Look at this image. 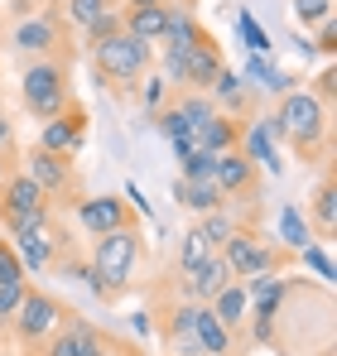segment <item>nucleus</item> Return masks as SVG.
Returning a JSON list of instances; mask_svg holds the SVG:
<instances>
[{"mask_svg":"<svg viewBox=\"0 0 337 356\" xmlns=\"http://www.w3.org/2000/svg\"><path fill=\"white\" fill-rule=\"evenodd\" d=\"M24 174L34 178L39 188H44V197H49V202H54V197H72V202H82V183H77V169H72V159H63V154L34 149V154H29V164H24Z\"/></svg>","mask_w":337,"mask_h":356,"instance_id":"nucleus-10","label":"nucleus"},{"mask_svg":"<svg viewBox=\"0 0 337 356\" xmlns=\"http://www.w3.org/2000/svg\"><path fill=\"white\" fill-rule=\"evenodd\" d=\"M0 227H5L10 236H15V232H39V227H49V197H44V188L24 174V169H15V174L0 183Z\"/></svg>","mask_w":337,"mask_h":356,"instance_id":"nucleus-3","label":"nucleus"},{"mask_svg":"<svg viewBox=\"0 0 337 356\" xmlns=\"http://www.w3.org/2000/svg\"><path fill=\"white\" fill-rule=\"evenodd\" d=\"M241 130H246V125H241L236 116H222V111H217L207 125H198V130H193V145H198L203 154H212V159H217V154L241 149Z\"/></svg>","mask_w":337,"mask_h":356,"instance_id":"nucleus-16","label":"nucleus"},{"mask_svg":"<svg viewBox=\"0 0 337 356\" xmlns=\"http://www.w3.org/2000/svg\"><path fill=\"white\" fill-rule=\"evenodd\" d=\"M198 232H203V236H207L212 245H217V250H222V241L231 236V232H236V222L226 217V207H222V212H207V217L198 222Z\"/></svg>","mask_w":337,"mask_h":356,"instance_id":"nucleus-28","label":"nucleus"},{"mask_svg":"<svg viewBox=\"0 0 337 356\" xmlns=\"http://www.w3.org/2000/svg\"><path fill=\"white\" fill-rule=\"evenodd\" d=\"M289 10H294V19H299L304 29H318V24L333 15V0H289Z\"/></svg>","mask_w":337,"mask_h":356,"instance_id":"nucleus-26","label":"nucleus"},{"mask_svg":"<svg viewBox=\"0 0 337 356\" xmlns=\"http://www.w3.org/2000/svg\"><path fill=\"white\" fill-rule=\"evenodd\" d=\"M275 140H289L294 154L313 159L328 140V106L304 87V92H284L280 111H275Z\"/></svg>","mask_w":337,"mask_h":356,"instance_id":"nucleus-1","label":"nucleus"},{"mask_svg":"<svg viewBox=\"0 0 337 356\" xmlns=\"http://www.w3.org/2000/svg\"><path fill=\"white\" fill-rule=\"evenodd\" d=\"M15 169H19V164H15V149H0V183L15 174Z\"/></svg>","mask_w":337,"mask_h":356,"instance_id":"nucleus-38","label":"nucleus"},{"mask_svg":"<svg viewBox=\"0 0 337 356\" xmlns=\"http://www.w3.org/2000/svg\"><path fill=\"white\" fill-rule=\"evenodd\" d=\"M222 260H226V270H231L236 280L275 275V265H280L275 245H265V236H256V232H246V227H236V232L222 241Z\"/></svg>","mask_w":337,"mask_h":356,"instance_id":"nucleus-7","label":"nucleus"},{"mask_svg":"<svg viewBox=\"0 0 337 356\" xmlns=\"http://www.w3.org/2000/svg\"><path fill=\"white\" fill-rule=\"evenodd\" d=\"M24 106H29V116L34 120H54L68 102H72V92H68V63L63 58H34L24 63Z\"/></svg>","mask_w":337,"mask_h":356,"instance_id":"nucleus-4","label":"nucleus"},{"mask_svg":"<svg viewBox=\"0 0 337 356\" xmlns=\"http://www.w3.org/2000/svg\"><path fill=\"white\" fill-rule=\"evenodd\" d=\"M241 34H246V44H251V54L260 58V54H270V34L251 19V15H241Z\"/></svg>","mask_w":337,"mask_h":356,"instance_id":"nucleus-31","label":"nucleus"},{"mask_svg":"<svg viewBox=\"0 0 337 356\" xmlns=\"http://www.w3.org/2000/svg\"><path fill=\"white\" fill-rule=\"evenodd\" d=\"M207 308L217 313V323H222L226 332H236V327H241V318H246V284H241V280H231L222 294H212Z\"/></svg>","mask_w":337,"mask_h":356,"instance_id":"nucleus-22","label":"nucleus"},{"mask_svg":"<svg viewBox=\"0 0 337 356\" xmlns=\"http://www.w3.org/2000/svg\"><path fill=\"white\" fill-rule=\"evenodd\" d=\"M207 255H217V245H212V241L203 236L198 227H193V232H183V241H178V265H183V270H198Z\"/></svg>","mask_w":337,"mask_h":356,"instance_id":"nucleus-25","label":"nucleus"},{"mask_svg":"<svg viewBox=\"0 0 337 356\" xmlns=\"http://www.w3.org/2000/svg\"><path fill=\"white\" fill-rule=\"evenodd\" d=\"M116 29H120V15H116V10H107V15H102L97 24H87L82 34H87V44H97V39H107V34H116Z\"/></svg>","mask_w":337,"mask_h":356,"instance_id":"nucleus-34","label":"nucleus"},{"mask_svg":"<svg viewBox=\"0 0 337 356\" xmlns=\"http://www.w3.org/2000/svg\"><path fill=\"white\" fill-rule=\"evenodd\" d=\"M193 318H198V303H178V308L168 313V347H173L178 356H203Z\"/></svg>","mask_w":337,"mask_h":356,"instance_id":"nucleus-20","label":"nucleus"},{"mask_svg":"<svg viewBox=\"0 0 337 356\" xmlns=\"http://www.w3.org/2000/svg\"><path fill=\"white\" fill-rule=\"evenodd\" d=\"M15 5H19V15H34V10H29V5H34V0H15Z\"/></svg>","mask_w":337,"mask_h":356,"instance_id":"nucleus-42","label":"nucleus"},{"mask_svg":"<svg viewBox=\"0 0 337 356\" xmlns=\"http://www.w3.org/2000/svg\"><path fill=\"white\" fill-rule=\"evenodd\" d=\"M82 140H87V111H82L77 102H68V106H63L54 120H44V130H39V149L63 154V159H77Z\"/></svg>","mask_w":337,"mask_h":356,"instance_id":"nucleus-12","label":"nucleus"},{"mask_svg":"<svg viewBox=\"0 0 337 356\" xmlns=\"http://www.w3.org/2000/svg\"><path fill=\"white\" fill-rule=\"evenodd\" d=\"M10 250L19 255L24 275H29V270L39 275V270H49V265H54V241H49V227H39V232H15Z\"/></svg>","mask_w":337,"mask_h":356,"instance_id":"nucleus-19","label":"nucleus"},{"mask_svg":"<svg viewBox=\"0 0 337 356\" xmlns=\"http://www.w3.org/2000/svg\"><path fill=\"white\" fill-rule=\"evenodd\" d=\"M5 245H10V241H5V236H0V250H5Z\"/></svg>","mask_w":337,"mask_h":356,"instance_id":"nucleus-43","label":"nucleus"},{"mask_svg":"<svg viewBox=\"0 0 337 356\" xmlns=\"http://www.w3.org/2000/svg\"><path fill=\"white\" fill-rule=\"evenodd\" d=\"M173 111L183 116L188 130H198V125H207V120L217 116V106H212V97H207V92H183V97L173 102Z\"/></svg>","mask_w":337,"mask_h":356,"instance_id":"nucleus-24","label":"nucleus"},{"mask_svg":"<svg viewBox=\"0 0 337 356\" xmlns=\"http://www.w3.org/2000/svg\"><path fill=\"white\" fill-rule=\"evenodd\" d=\"M164 97H168V82L164 77H150V82H140V106L155 116V111H164Z\"/></svg>","mask_w":337,"mask_h":356,"instance_id":"nucleus-29","label":"nucleus"},{"mask_svg":"<svg viewBox=\"0 0 337 356\" xmlns=\"http://www.w3.org/2000/svg\"><path fill=\"white\" fill-rule=\"evenodd\" d=\"M19 280H29V275H24L19 255H15V250L5 245V250H0V284H19Z\"/></svg>","mask_w":337,"mask_h":356,"instance_id":"nucleus-33","label":"nucleus"},{"mask_svg":"<svg viewBox=\"0 0 337 356\" xmlns=\"http://www.w3.org/2000/svg\"><path fill=\"white\" fill-rule=\"evenodd\" d=\"M77 227L87 236H111V232H125V227H140V217L116 193H102V197H82L77 202Z\"/></svg>","mask_w":337,"mask_h":356,"instance_id":"nucleus-11","label":"nucleus"},{"mask_svg":"<svg viewBox=\"0 0 337 356\" xmlns=\"http://www.w3.org/2000/svg\"><path fill=\"white\" fill-rule=\"evenodd\" d=\"M173 197H178L188 212H198V217H207V212H222V207H226L222 188H217L212 178H178V183H173Z\"/></svg>","mask_w":337,"mask_h":356,"instance_id":"nucleus-18","label":"nucleus"},{"mask_svg":"<svg viewBox=\"0 0 337 356\" xmlns=\"http://www.w3.org/2000/svg\"><path fill=\"white\" fill-rule=\"evenodd\" d=\"M280 227H284V236H289V245H304V227H299V212L294 207H284Z\"/></svg>","mask_w":337,"mask_h":356,"instance_id":"nucleus-35","label":"nucleus"},{"mask_svg":"<svg viewBox=\"0 0 337 356\" xmlns=\"http://www.w3.org/2000/svg\"><path fill=\"white\" fill-rule=\"evenodd\" d=\"M102 356H135V352H130V347H116V342H107V347H102Z\"/></svg>","mask_w":337,"mask_h":356,"instance_id":"nucleus-41","label":"nucleus"},{"mask_svg":"<svg viewBox=\"0 0 337 356\" xmlns=\"http://www.w3.org/2000/svg\"><path fill=\"white\" fill-rule=\"evenodd\" d=\"M63 323H68L63 303H58L54 294H44V289H34V284L24 289L19 308H15V318H10V327H15V337H19L24 347H44Z\"/></svg>","mask_w":337,"mask_h":356,"instance_id":"nucleus-6","label":"nucleus"},{"mask_svg":"<svg viewBox=\"0 0 337 356\" xmlns=\"http://www.w3.org/2000/svg\"><path fill=\"white\" fill-rule=\"evenodd\" d=\"M107 10H111V0H68V19H72L77 29L97 24V19H102Z\"/></svg>","mask_w":337,"mask_h":356,"instance_id":"nucleus-27","label":"nucleus"},{"mask_svg":"<svg viewBox=\"0 0 337 356\" xmlns=\"http://www.w3.org/2000/svg\"><path fill=\"white\" fill-rule=\"evenodd\" d=\"M173 58L183 63V87L188 92H207L212 82H217V72H222V44H217V34H207L203 24H198V34H193V44L183 49V54H173Z\"/></svg>","mask_w":337,"mask_h":356,"instance_id":"nucleus-8","label":"nucleus"},{"mask_svg":"<svg viewBox=\"0 0 337 356\" xmlns=\"http://www.w3.org/2000/svg\"><path fill=\"white\" fill-rule=\"evenodd\" d=\"M120 29H125L135 44H145V49L164 44V34H168V5H155V10H125V15H120Z\"/></svg>","mask_w":337,"mask_h":356,"instance_id":"nucleus-17","label":"nucleus"},{"mask_svg":"<svg viewBox=\"0 0 337 356\" xmlns=\"http://www.w3.org/2000/svg\"><path fill=\"white\" fill-rule=\"evenodd\" d=\"M10 44H15V54H24V58H58L63 54V19L58 15H24L19 24H15V34H10Z\"/></svg>","mask_w":337,"mask_h":356,"instance_id":"nucleus-9","label":"nucleus"},{"mask_svg":"<svg viewBox=\"0 0 337 356\" xmlns=\"http://www.w3.org/2000/svg\"><path fill=\"white\" fill-rule=\"evenodd\" d=\"M140 260V227H125V232H111V236H97V250H92V265L82 270L92 294L97 298H116L125 289L130 270Z\"/></svg>","mask_w":337,"mask_h":356,"instance_id":"nucleus-2","label":"nucleus"},{"mask_svg":"<svg viewBox=\"0 0 337 356\" xmlns=\"http://www.w3.org/2000/svg\"><path fill=\"white\" fill-rule=\"evenodd\" d=\"M318 44H323V54H333V49H337V19H333V15L318 24Z\"/></svg>","mask_w":337,"mask_h":356,"instance_id":"nucleus-36","label":"nucleus"},{"mask_svg":"<svg viewBox=\"0 0 337 356\" xmlns=\"http://www.w3.org/2000/svg\"><path fill=\"white\" fill-rule=\"evenodd\" d=\"M183 280H188V303H212V294H222L236 275L226 270L222 250H217V255H207L198 270H183Z\"/></svg>","mask_w":337,"mask_h":356,"instance_id":"nucleus-15","label":"nucleus"},{"mask_svg":"<svg viewBox=\"0 0 337 356\" xmlns=\"http://www.w3.org/2000/svg\"><path fill=\"white\" fill-rule=\"evenodd\" d=\"M107 337L92 327V323H82V318H72V323H63L54 337L44 342V356H92L102 347Z\"/></svg>","mask_w":337,"mask_h":356,"instance_id":"nucleus-14","label":"nucleus"},{"mask_svg":"<svg viewBox=\"0 0 337 356\" xmlns=\"http://www.w3.org/2000/svg\"><path fill=\"white\" fill-rule=\"evenodd\" d=\"M304 260H308V265H318L323 275H333V265H328V255H318V250H304Z\"/></svg>","mask_w":337,"mask_h":356,"instance_id":"nucleus-39","label":"nucleus"},{"mask_svg":"<svg viewBox=\"0 0 337 356\" xmlns=\"http://www.w3.org/2000/svg\"><path fill=\"white\" fill-rule=\"evenodd\" d=\"M0 149H15V125H10L5 111H0Z\"/></svg>","mask_w":337,"mask_h":356,"instance_id":"nucleus-37","label":"nucleus"},{"mask_svg":"<svg viewBox=\"0 0 337 356\" xmlns=\"http://www.w3.org/2000/svg\"><path fill=\"white\" fill-rule=\"evenodd\" d=\"M178 164H183V178H212V154H203V149L183 154Z\"/></svg>","mask_w":337,"mask_h":356,"instance_id":"nucleus-32","label":"nucleus"},{"mask_svg":"<svg viewBox=\"0 0 337 356\" xmlns=\"http://www.w3.org/2000/svg\"><path fill=\"white\" fill-rule=\"evenodd\" d=\"M92 63H97V72L116 82V87H135L140 77H145V67H150V49L145 44H135L125 29H116L107 39H97L92 44Z\"/></svg>","mask_w":337,"mask_h":356,"instance_id":"nucleus-5","label":"nucleus"},{"mask_svg":"<svg viewBox=\"0 0 337 356\" xmlns=\"http://www.w3.org/2000/svg\"><path fill=\"white\" fill-rule=\"evenodd\" d=\"M256 178H260V169H256L241 149H231V154H217V159H212V183L222 188L226 202H231V197L256 193Z\"/></svg>","mask_w":337,"mask_h":356,"instance_id":"nucleus-13","label":"nucleus"},{"mask_svg":"<svg viewBox=\"0 0 337 356\" xmlns=\"http://www.w3.org/2000/svg\"><path fill=\"white\" fill-rule=\"evenodd\" d=\"M308 217H313V227L323 232V241L333 236V222H337V188H333V174L318 178V188H313V202H308Z\"/></svg>","mask_w":337,"mask_h":356,"instance_id":"nucleus-23","label":"nucleus"},{"mask_svg":"<svg viewBox=\"0 0 337 356\" xmlns=\"http://www.w3.org/2000/svg\"><path fill=\"white\" fill-rule=\"evenodd\" d=\"M193 327H198V347H203V356H226V352H231V332L217 323V313H212L207 303H198Z\"/></svg>","mask_w":337,"mask_h":356,"instance_id":"nucleus-21","label":"nucleus"},{"mask_svg":"<svg viewBox=\"0 0 337 356\" xmlns=\"http://www.w3.org/2000/svg\"><path fill=\"white\" fill-rule=\"evenodd\" d=\"M24 289H29V280H19V284H0V323H10V318H15V308H19Z\"/></svg>","mask_w":337,"mask_h":356,"instance_id":"nucleus-30","label":"nucleus"},{"mask_svg":"<svg viewBox=\"0 0 337 356\" xmlns=\"http://www.w3.org/2000/svg\"><path fill=\"white\" fill-rule=\"evenodd\" d=\"M155 5H168V0H125V10H155Z\"/></svg>","mask_w":337,"mask_h":356,"instance_id":"nucleus-40","label":"nucleus"}]
</instances>
